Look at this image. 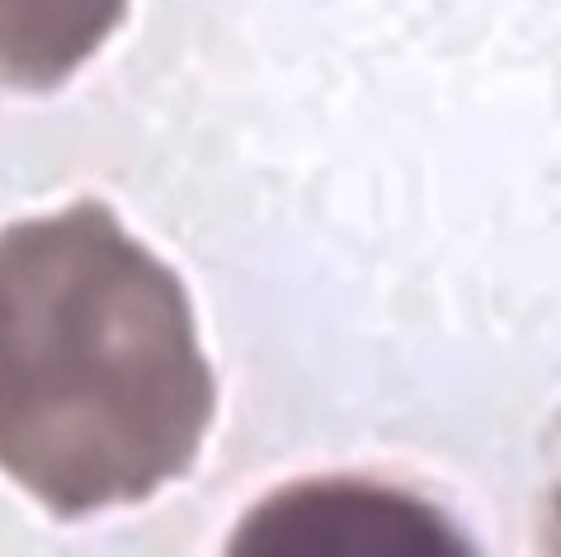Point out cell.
Masks as SVG:
<instances>
[{"instance_id":"obj_1","label":"cell","mask_w":561,"mask_h":557,"mask_svg":"<svg viewBox=\"0 0 561 557\" xmlns=\"http://www.w3.org/2000/svg\"><path fill=\"white\" fill-rule=\"evenodd\" d=\"M213 368L190 293L100 198L0 227V473L61 520L198 458Z\"/></svg>"},{"instance_id":"obj_2","label":"cell","mask_w":561,"mask_h":557,"mask_svg":"<svg viewBox=\"0 0 561 557\" xmlns=\"http://www.w3.org/2000/svg\"><path fill=\"white\" fill-rule=\"evenodd\" d=\"M222 557H481L439 505L368 477H307L241 515Z\"/></svg>"},{"instance_id":"obj_3","label":"cell","mask_w":561,"mask_h":557,"mask_svg":"<svg viewBox=\"0 0 561 557\" xmlns=\"http://www.w3.org/2000/svg\"><path fill=\"white\" fill-rule=\"evenodd\" d=\"M128 0H0V86L48 90L114 34Z\"/></svg>"},{"instance_id":"obj_4","label":"cell","mask_w":561,"mask_h":557,"mask_svg":"<svg viewBox=\"0 0 561 557\" xmlns=\"http://www.w3.org/2000/svg\"><path fill=\"white\" fill-rule=\"evenodd\" d=\"M557 553H561V497H557Z\"/></svg>"}]
</instances>
